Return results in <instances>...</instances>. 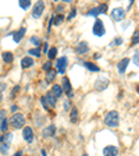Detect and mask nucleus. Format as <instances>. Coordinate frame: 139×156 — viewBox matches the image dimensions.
<instances>
[{
	"instance_id": "f257e3e1",
	"label": "nucleus",
	"mask_w": 139,
	"mask_h": 156,
	"mask_svg": "<svg viewBox=\"0 0 139 156\" xmlns=\"http://www.w3.org/2000/svg\"><path fill=\"white\" fill-rule=\"evenodd\" d=\"M104 123H106V125L111 127V128L117 127L118 123H120V116H118V112H116V110L108 112V113L106 114V117H104Z\"/></svg>"
},
{
	"instance_id": "f03ea898",
	"label": "nucleus",
	"mask_w": 139,
	"mask_h": 156,
	"mask_svg": "<svg viewBox=\"0 0 139 156\" xmlns=\"http://www.w3.org/2000/svg\"><path fill=\"white\" fill-rule=\"evenodd\" d=\"M9 124H11L14 128H24V124H25V117L21 114V113H14V114L10 117L9 120Z\"/></svg>"
},
{
	"instance_id": "7ed1b4c3",
	"label": "nucleus",
	"mask_w": 139,
	"mask_h": 156,
	"mask_svg": "<svg viewBox=\"0 0 139 156\" xmlns=\"http://www.w3.org/2000/svg\"><path fill=\"white\" fill-rule=\"evenodd\" d=\"M67 64H68V59L65 57V56H61V57H59L57 59V62H56V71L60 74H64L65 70H67Z\"/></svg>"
},
{
	"instance_id": "20e7f679",
	"label": "nucleus",
	"mask_w": 139,
	"mask_h": 156,
	"mask_svg": "<svg viewBox=\"0 0 139 156\" xmlns=\"http://www.w3.org/2000/svg\"><path fill=\"white\" fill-rule=\"evenodd\" d=\"M106 32V28H104V24L102 20H96L95 24H93V35L96 36H103Z\"/></svg>"
},
{
	"instance_id": "39448f33",
	"label": "nucleus",
	"mask_w": 139,
	"mask_h": 156,
	"mask_svg": "<svg viewBox=\"0 0 139 156\" xmlns=\"http://www.w3.org/2000/svg\"><path fill=\"white\" fill-rule=\"evenodd\" d=\"M108 78H104V77H100V78H97L96 82H95V89L99 91V92H102V91H104L107 88V85H108Z\"/></svg>"
},
{
	"instance_id": "423d86ee",
	"label": "nucleus",
	"mask_w": 139,
	"mask_h": 156,
	"mask_svg": "<svg viewBox=\"0 0 139 156\" xmlns=\"http://www.w3.org/2000/svg\"><path fill=\"white\" fill-rule=\"evenodd\" d=\"M43 10H45V3L43 1H38L32 9V17L33 18H39L43 14Z\"/></svg>"
},
{
	"instance_id": "0eeeda50",
	"label": "nucleus",
	"mask_w": 139,
	"mask_h": 156,
	"mask_svg": "<svg viewBox=\"0 0 139 156\" xmlns=\"http://www.w3.org/2000/svg\"><path fill=\"white\" fill-rule=\"evenodd\" d=\"M56 100H57V99H56L50 92H47L46 96H43L42 99H41V102H43V103L46 104V106L49 107V110H50V107H54V106H56Z\"/></svg>"
},
{
	"instance_id": "6e6552de",
	"label": "nucleus",
	"mask_w": 139,
	"mask_h": 156,
	"mask_svg": "<svg viewBox=\"0 0 139 156\" xmlns=\"http://www.w3.org/2000/svg\"><path fill=\"white\" fill-rule=\"evenodd\" d=\"M111 17H113V20H114V21L124 20V18H125V10H124L122 7H117V9H114V10H113Z\"/></svg>"
},
{
	"instance_id": "1a4fd4ad",
	"label": "nucleus",
	"mask_w": 139,
	"mask_h": 156,
	"mask_svg": "<svg viewBox=\"0 0 139 156\" xmlns=\"http://www.w3.org/2000/svg\"><path fill=\"white\" fill-rule=\"evenodd\" d=\"M22 138L29 144V142H32L33 141V130L31 127H24V130H22Z\"/></svg>"
},
{
	"instance_id": "9d476101",
	"label": "nucleus",
	"mask_w": 139,
	"mask_h": 156,
	"mask_svg": "<svg viewBox=\"0 0 139 156\" xmlns=\"http://www.w3.org/2000/svg\"><path fill=\"white\" fill-rule=\"evenodd\" d=\"M118 148L114 145H107L103 148V156H117Z\"/></svg>"
},
{
	"instance_id": "9b49d317",
	"label": "nucleus",
	"mask_w": 139,
	"mask_h": 156,
	"mask_svg": "<svg viewBox=\"0 0 139 156\" xmlns=\"http://www.w3.org/2000/svg\"><path fill=\"white\" fill-rule=\"evenodd\" d=\"M128 64H129V59L128 57H124L122 60H120L117 64V68H118V73L120 74H124L128 68Z\"/></svg>"
},
{
	"instance_id": "f8f14e48",
	"label": "nucleus",
	"mask_w": 139,
	"mask_h": 156,
	"mask_svg": "<svg viewBox=\"0 0 139 156\" xmlns=\"http://www.w3.org/2000/svg\"><path fill=\"white\" fill-rule=\"evenodd\" d=\"M75 50L78 54H85L89 52V46H88V42H79L78 46L75 48Z\"/></svg>"
},
{
	"instance_id": "ddd939ff",
	"label": "nucleus",
	"mask_w": 139,
	"mask_h": 156,
	"mask_svg": "<svg viewBox=\"0 0 139 156\" xmlns=\"http://www.w3.org/2000/svg\"><path fill=\"white\" fill-rule=\"evenodd\" d=\"M50 94L53 95L56 99H57V98H60V96L63 95V88H61V85L54 84L53 86H52V89H50Z\"/></svg>"
},
{
	"instance_id": "4468645a",
	"label": "nucleus",
	"mask_w": 139,
	"mask_h": 156,
	"mask_svg": "<svg viewBox=\"0 0 139 156\" xmlns=\"http://www.w3.org/2000/svg\"><path fill=\"white\" fill-rule=\"evenodd\" d=\"M61 88H63V92H65L67 95L70 94V92H72V88H71L70 80H68L67 77H64V78H63V85H61Z\"/></svg>"
},
{
	"instance_id": "2eb2a0df",
	"label": "nucleus",
	"mask_w": 139,
	"mask_h": 156,
	"mask_svg": "<svg viewBox=\"0 0 139 156\" xmlns=\"http://www.w3.org/2000/svg\"><path fill=\"white\" fill-rule=\"evenodd\" d=\"M54 134H56V125L54 124L47 125V127L43 130V135L45 137H53Z\"/></svg>"
},
{
	"instance_id": "dca6fc26",
	"label": "nucleus",
	"mask_w": 139,
	"mask_h": 156,
	"mask_svg": "<svg viewBox=\"0 0 139 156\" xmlns=\"http://www.w3.org/2000/svg\"><path fill=\"white\" fill-rule=\"evenodd\" d=\"M25 28H21L18 32H15V33H13V38H14V42L15 43H20L21 42V39L24 38V35H25Z\"/></svg>"
},
{
	"instance_id": "f3484780",
	"label": "nucleus",
	"mask_w": 139,
	"mask_h": 156,
	"mask_svg": "<svg viewBox=\"0 0 139 156\" xmlns=\"http://www.w3.org/2000/svg\"><path fill=\"white\" fill-rule=\"evenodd\" d=\"M33 66V59L32 57H24L21 60V67L22 68H29Z\"/></svg>"
},
{
	"instance_id": "a211bd4d",
	"label": "nucleus",
	"mask_w": 139,
	"mask_h": 156,
	"mask_svg": "<svg viewBox=\"0 0 139 156\" xmlns=\"http://www.w3.org/2000/svg\"><path fill=\"white\" fill-rule=\"evenodd\" d=\"M84 66H85L89 71H93V73H97V71L100 70L96 64H95V63H92V62H85V63H84Z\"/></svg>"
},
{
	"instance_id": "6ab92c4d",
	"label": "nucleus",
	"mask_w": 139,
	"mask_h": 156,
	"mask_svg": "<svg viewBox=\"0 0 139 156\" xmlns=\"http://www.w3.org/2000/svg\"><path fill=\"white\" fill-rule=\"evenodd\" d=\"M56 74H57V71H56L54 68H50L49 71H46V80H47L49 82L54 81V80H56Z\"/></svg>"
},
{
	"instance_id": "aec40b11",
	"label": "nucleus",
	"mask_w": 139,
	"mask_h": 156,
	"mask_svg": "<svg viewBox=\"0 0 139 156\" xmlns=\"http://www.w3.org/2000/svg\"><path fill=\"white\" fill-rule=\"evenodd\" d=\"M1 57H3V62L7 63V64H10L13 62V53L11 52H3Z\"/></svg>"
},
{
	"instance_id": "412c9836",
	"label": "nucleus",
	"mask_w": 139,
	"mask_h": 156,
	"mask_svg": "<svg viewBox=\"0 0 139 156\" xmlns=\"http://www.w3.org/2000/svg\"><path fill=\"white\" fill-rule=\"evenodd\" d=\"M47 57H49V62L50 60H53L57 57V48H50L49 50H47Z\"/></svg>"
},
{
	"instance_id": "4be33fe9",
	"label": "nucleus",
	"mask_w": 139,
	"mask_h": 156,
	"mask_svg": "<svg viewBox=\"0 0 139 156\" xmlns=\"http://www.w3.org/2000/svg\"><path fill=\"white\" fill-rule=\"evenodd\" d=\"M70 120H71L72 123H76V121H78V110H76V107H72V109H71Z\"/></svg>"
},
{
	"instance_id": "5701e85b",
	"label": "nucleus",
	"mask_w": 139,
	"mask_h": 156,
	"mask_svg": "<svg viewBox=\"0 0 139 156\" xmlns=\"http://www.w3.org/2000/svg\"><path fill=\"white\" fill-rule=\"evenodd\" d=\"M18 4H20V7L24 9V10H28V9L31 7V1H29V0H20Z\"/></svg>"
},
{
	"instance_id": "b1692460",
	"label": "nucleus",
	"mask_w": 139,
	"mask_h": 156,
	"mask_svg": "<svg viewBox=\"0 0 139 156\" xmlns=\"http://www.w3.org/2000/svg\"><path fill=\"white\" fill-rule=\"evenodd\" d=\"M136 43H139V31L134 32L132 39H131V45H132V46H134V45H136Z\"/></svg>"
},
{
	"instance_id": "393cba45",
	"label": "nucleus",
	"mask_w": 139,
	"mask_h": 156,
	"mask_svg": "<svg viewBox=\"0 0 139 156\" xmlns=\"http://www.w3.org/2000/svg\"><path fill=\"white\" fill-rule=\"evenodd\" d=\"M121 43H122V39H121V38H116V39H113V41L110 42L108 46H110V48H114V46H120Z\"/></svg>"
},
{
	"instance_id": "a878e982",
	"label": "nucleus",
	"mask_w": 139,
	"mask_h": 156,
	"mask_svg": "<svg viewBox=\"0 0 139 156\" xmlns=\"http://www.w3.org/2000/svg\"><path fill=\"white\" fill-rule=\"evenodd\" d=\"M28 54L35 56V57H39V56H41V49H39V48H36V49H29V50H28Z\"/></svg>"
},
{
	"instance_id": "bb28decb",
	"label": "nucleus",
	"mask_w": 139,
	"mask_h": 156,
	"mask_svg": "<svg viewBox=\"0 0 139 156\" xmlns=\"http://www.w3.org/2000/svg\"><path fill=\"white\" fill-rule=\"evenodd\" d=\"M0 130H1L3 133H6V131L9 130V120H7V119L1 121V124H0Z\"/></svg>"
},
{
	"instance_id": "cd10ccee",
	"label": "nucleus",
	"mask_w": 139,
	"mask_h": 156,
	"mask_svg": "<svg viewBox=\"0 0 139 156\" xmlns=\"http://www.w3.org/2000/svg\"><path fill=\"white\" fill-rule=\"evenodd\" d=\"M97 9H99V13H100V14H104L107 11V9H108V6H107L106 3H102V4L97 6Z\"/></svg>"
},
{
	"instance_id": "c85d7f7f",
	"label": "nucleus",
	"mask_w": 139,
	"mask_h": 156,
	"mask_svg": "<svg viewBox=\"0 0 139 156\" xmlns=\"http://www.w3.org/2000/svg\"><path fill=\"white\" fill-rule=\"evenodd\" d=\"M63 21H64L63 14H59L57 17H54V24H56V25H61V24H63Z\"/></svg>"
},
{
	"instance_id": "c756f323",
	"label": "nucleus",
	"mask_w": 139,
	"mask_h": 156,
	"mask_svg": "<svg viewBox=\"0 0 139 156\" xmlns=\"http://www.w3.org/2000/svg\"><path fill=\"white\" fill-rule=\"evenodd\" d=\"M100 13H99V9L97 7H95V9H90L89 10V13H88V15H90V17H96V15H99Z\"/></svg>"
},
{
	"instance_id": "7c9ffc66",
	"label": "nucleus",
	"mask_w": 139,
	"mask_h": 156,
	"mask_svg": "<svg viewBox=\"0 0 139 156\" xmlns=\"http://www.w3.org/2000/svg\"><path fill=\"white\" fill-rule=\"evenodd\" d=\"M9 149H10V146L7 145V144H4V145L0 146V152H1L3 155H4V153H7V152H9Z\"/></svg>"
},
{
	"instance_id": "2f4dec72",
	"label": "nucleus",
	"mask_w": 139,
	"mask_h": 156,
	"mask_svg": "<svg viewBox=\"0 0 139 156\" xmlns=\"http://www.w3.org/2000/svg\"><path fill=\"white\" fill-rule=\"evenodd\" d=\"M1 138H3V141H4V142L9 145V142H10L11 138H13V134H10V133H9V134H6L4 137H1Z\"/></svg>"
},
{
	"instance_id": "473e14b6",
	"label": "nucleus",
	"mask_w": 139,
	"mask_h": 156,
	"mask_svg": "<svg viewBox=\"0 0 139 156\" xmlns=\"http://www.w3.org/2000/svg\"><path fill=\"white\" fill-rule=\"evenodd\" d=\"M31 42H32V43L35 45V46H36V48H39V46H41V41H39L36 36H32V38H31Z\"/></svg>"
},
{
	"instance_id": "72a5a7b5",
	"label": "nucleus",
	"mask_w": 139,
	"mask_h": 156,
	"mask_svg": "<svg viewBox=\"0 0 139 156\" xmlns=\"http://www.w3.org/2000/svg\"><path fill=\"white\" fill-rule=\"evenodd\" d=\"M50 68H52V62H46L43 64V70H45V71H49Z\"/></svg>"
},
{
	"instance_id": "f704fd0d",
	"label": "nucleus",
	"mask_w": 139,
	"mask_h": 156,
	"mask_svg": "<svg viewBox=\"0 0 139 156\" xmlns=\"http://www.w3.org/2000/svg\"><path fill=\"white\" fill-rule=\"evenodd\" d=\"M75 15H76V9H72V10L70 11V14H68V17H67V18H68V20H72Z\"/></svg>"
},
{
	"instance_id": "c9c22d12",
	"label": "nucleus",
	"mask_w": 139,
	"mask_h": 156,
	"mask_svg": "<svg viewBox=\"0 0 139 156\" xmlns=\"http://www.w3.org/2000/svg\"><path fill=\"white\" fill-rule=\"evenodd\" d=\"M134 63L139 67V52H136L135 54H134Z\"/></svg>"
},
{
	"instance_id": "e433bc0d",
	"label": "nucleus",
	"mask_w": 139,
	"mask_h": 156,
	"mask_svg": "<svg viewBox=\"0 0 139 156\" xmlns=\"http://www.w3.org/2000/svg\"><path fill=\"white\" fill-rule=\"evenodd\" d=\"M3 120H6V110H0V124Z\"/></svg>"
},
{
	"instance_id": "4c0bfd02",
	"label": "nucleus",
	"mask_w": 139,
	"mask_h": 156,
	"mask_svg": "<svg viewBox=\"0 0 139 156\" xmlns=\"http://www.w3.org/2000/svg\"><path fill=\"white\" fill-rule=\"evenodd\" d=\"M18 91H20V86H18V85H15V86H14V89H13V92H11V98H14L15 94H17Z\"/></svg>"
},
{
	"instance_id": "58836bf2",
	"label": "nucleus",
	"mask_w": 139,
	"mask_h": 156,
	"mask_svg": "<svg viewBox=\"0 0 139 156\" xmlns=\"http://www.w3.org/2000/svg\"><path fill=\"white\" fill-rule=\"evenodd\" d=\"M64 10V7H63V6H61V4H59V6H57V13H60V14H61V11Z\"/></svg>"
},
{
	"instance_id": "ea45409f",
	"label": "nucleus",
	"mask_w": 139,
	"mask_h": 156,
	"mask_svg": "<svg viewBox=\"0 0 139 156\" xmlns=\"http://www.w3.org/2000/svg\"><path fill=\"white\" fill-rule=\"evenodd\" d=\"M47 50H49V45L45 43V45H43V52H47Z\"/></svg>"
},
{
	"instance_id": "a19ab883",
	"label": "nucleus",
	"mask_w": 139,
	"mask_h": 156,
	"mask_svg": "<svg viewBox=\"0 0 139 156\" xmlns=\"http://www.w3.org/2000/svg\"><path fill=\"white\" fill-rule=\"evenodd\" d=\"M17 110H18V107H17L15 104H13V106H11V112H14V113H15Z\"/></svg>"
},
{
	"instance_id": "79ce46f5",
	"label": "nucleus",
	"mask_w": 139,
	"mask_h": 156,
	"mask_svg": "<svg viewBox=\"0 0 139 156\" xmlns=\"http://www.w3.org/2000/svg\"><path fill=\"white\" fill-rule=\"evenodd\" d=\"M64 107H65V109H68V107H70V100H67V102H65Z\"/></svg>"
},
{
	"instance_id": "37998d69",
	"label": "nucleus",
	"mask_w": 139,
	"mask_h": 156,
	"mask_svg": "<svg viewBox=\"0 0 139 156\" xmlns=\"http://www.w3.org/2000/svg\"><path fill=\"white\" fill-rule=\"evenodd\" d=\"M93 57H95V59H100V54H99V53H96V54H95Z\"/></svg>"
},
{
	"instance_id": "c03bdc74",
	"label": "nucleus",
	"mask_w": 139,
	"mask_h": 156,
	"mask_svg": "<svg viewBox=\"0 0 139 156\" xmlns=\"http://www.w3.org/2000/svg\"><path fill=\"white\" fill-rule=\"evenodd\" d=\"M21 155H22L21 152H17V153H14V155H13V156H21Z\"/></svg>"
},
{
	"instance_id": "a18cd8bd",
	"label": "nucleus",
	"mask_w": 139,
	"mask_h": 156,
	"mask_svg": "<svg viewBox=\"0 0 139 156\" xmlns=\"http://www.w3.org/2000/svg\"><path fill=\"white\" fill-rule=\"evenodd\" d=\"M3 100V95H1V91H0V102Z\"/></svg>"
},
{
	"instance_id": "49530a36",
	"label": "nucleus",
	"mask_w": 139,
	"mask_h": 156,
	"mask_svg": "<svg viewBox=\"0 0 139 156\" xmlns=\"http://www.w3.org/2000/svg\"><path fill=\"white\" fill-rule=\"evenodd\" d=\"M136 92H138V94H139V84H138V85H136Z\"/></svg>"
},
{
	"instance_id": "de8ad7c7",
	"label": "nucleus",
	"mask_w": 139,
	"mask_h": 156,
	"mask_svg": "<svg viewBox=\"0 0 139 156\" xmlns=\"http://www.w3.org/2000/svg\"><path fill=\"white\" fill-rule=\"evenodd\" d=\"M42 156H46V152H45V151H42Z\"/></svg>"
},
{
	"instance_id": "09e8293b",
	"label": "nucleus",
	"mask_w": 139,
	"mask_h": 156,
	"mask_svg": "<svg viewBox=\"0 0 139 156\" xmlns=\"http://www.w3.org/2000/svg\"><path fill=\"white\" fill-rule=\"evenodd\" d=\"M1 141H3V138H1V137H0V142H1Z\"/></svg>"
},
{
	"instance_id": "8fccbe9b",
	"label": "nucleus",
	"mask_w": 139,
	"mask_h": 156,
	"mask_svg": "<svg viewBox=\"0 0 139 156\" xmlns=\"http://www.w3.org/2000/svg\"><path fill=\"white\" fill-rule=\"evenodd\" d=\"M84 156H88V155H84Z\"/></svg>"
}]
</instances>
